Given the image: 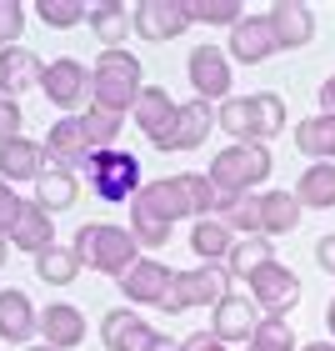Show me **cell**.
<instances>
[{
    "label": "cell",
    "mask_w": 335,
    "mask_h": 351,
    "mask_svg": "<svg viewBox=\"0 0 335 351\" xmlns=\"http://www.w3.org/2000/svg\"><path fill=\"white\" fill-rule=\"evenodd\" d=\"M70 251H75L90 271H100V276H110V281H120L125 271L140 261L135 231H131V226H110V221H85V226L75 231Z\"/></svg>",
    "instance_id": "obj_2"
},
{
    "label": "cell",
    "mask_w": 335,
    "mask_h": 351,
    "mask_svg": "<svg viewBox=\"0 0 335 351\" xmlns=\"http://www.w3.org/2000/svg\"><path fill=\"white\" fill-rule=\"evenodd\" d=\"M81 271H85V261L75 256L70 246H51V251H40V256H36V276L51 281V286H70Z\"/></svg>",
    "instance_id": "obj_32"
},
{
    "label": "cell",
    "mask_w": 335,
    "mask_h": 351,
    "mask_svg": "<svg viewBox=\"0 0 335 351\" xmlns=\"http://www.w3.org/2000/svg\"><path fill=\"white\" fill-rule=\"evenodd\" d=\"M90 36L105 45V51H125V30H135L131 25V10L120 5V0H100V5H90Z\"/></svg>",
    "instance_id": "obj_28"
},
{
    "label": "cell",
    "mask_w": 335,
    "mask_h": 351,
    "mask_svg": "<svg viewBox=\"0 0 335 351\" xmlns=\"http://www.w3.org/2000/svg\"><path fill=\"white\" fill-rule=\"evenodd\" d=\"M140 56L131 51H100L90 66V106H105V110H135L140 90H146V81H140Z\"/></svg>",
    "instance_id": "obj_5"
},
{
    "label": "cell",
    "mask_w": 335,
    "mask_h": 351,
    "mask_svg": "<svg viewBox=\"0 0 335 351\" xmlns=\"http://www.w3.org/2000/svg\"><path fill=\"white\" fill-rule=\"evenodd\" d=\"M150 351H180V341H175V337H165V331H155V341H150Z\"/></svg>",
    "instance_id": "obj_45"
},
{
    "label": "cell",
    "mask_w": 335,
    "mask_h": 351,
    "mask_svg": "<svg viewBox=\"0 0 335 351\" xmlns=\"http://www.w3.org/2000/svg\"><path fill=\"white\" fill-rule=\"evenodd\" d=\"M226 296H230L226 261H200L196 271H175V286H170L161 311L165 316H175V311H215Z\"/></svg>",
    "instance_id": "obj_6"
},
{
    "label": "cell",
    "mask_w": 335,
    "mask_h": 351,
    "mask_svg": "<svg viewBox=\"0 0 335 351\" xmlns=\"http://www.w3.org/2000/svg\"><path fill=\"white\" fill-rule=\"evenodd\" d=\"M325 331H330V341H335V301L325 306Z\"/></svg>",
    "instance_id": "obj_47"
},
{
    "label": "cell",
    "mask_w": 335,
    "mask_h": 351,
    "mask_svg": "<svg viewBox=\"0 0 335 351\" xmlns=\"http://www.w3.org/2000/svg\"><path fill=\"white\" fill-rule=\"evenodd\" d=\"M276 51H280V40H276V25H270L265 10L245 15V21L230 30V45H226V56L235 60V66H265Z\"/></svg>",
    "instance_id": "obj_14"
},
{
    "label": "cell",
    "mask_w": 335,
    "mask_h": 351,
    "mask_svg": "<svg viewBox=\"0 0 335 351\" xmlns=\"http://www.w3.org/2000/svg\"><path fill=\"white\" fill-rule=\"evenodd\" d=\"M45 166H51V156H45V141H30V136H15L0 146V181H10V186H21L30 181L36 186Z\"/></svg>",
    "instance_id": "obj_15"
},
{
    "label": "cell",
    "mask_w": 335,
    "mask_h": 351,
    "mask_svg": "<svg viewBox=\"0 0 335 351\" xmlns=\"http://www.w3.org/2000/svg\"><path fill=\"white\" fill-rule=\"evenodd\" d=\"M116 286H120V296L131 301V306H165V296L175 286V271L165 261H155V256H140Z\"/></svg>",
    "instance_id": "obj_12"
},
{
    "label": "cell",
    "mask_w": 335,
    "mask_h": 351,
    "mask_svg": "<svg viewBox=\"0 0 335 351\" xmlns=\"http://www.w3.org/2000/svg\"><path fill=\"white\" fill-rule=\"evenodd\" d=\"M265 15H270V25H276L280 51H300V45L315 40V10L300 5V0H276Z\"/></svg>",
    "instance_id": "obj_18"
},
{
    "label": "cell",
    "mask_w": 335,
    "mask_h": 351,
    "mask_svg": "<svg viewBox=\"0 0 335 351\" xmlns=\"http://www.w3.org/2000/svg\"><path fill=\"white\" fill-rule=\"evenodd\" d=\"M85 186L95 191L100 201L110 206H125V201H135L140 196V161L131 151H95L90 161H85Z\"/></svg>",
    "instance_id": "obj_7"
},
{
    "label": "cell",
    "mask_w": 335,
    "mask_h": 351,
    "mask_svg": "<svg viewBox=\"0 0 335 351\" xmlns=\"http://www.w3.org/2000/svg\"><path fill=\"white\" fill-rule=\"evenodd\" d=\"M36 331H40V311L30 306V296L21 286H5V291H0V341L25 346Z\"/></svg>",
    "instance_id": "obj_21"
},
{
    "label": "cell",
    "mask_w": 335,
    "mask_h": 351,
    "mask_svg": "<svg viewBox=\"0 0 335 351\" xmlns=\"http://www.w3.org/2000/svg\"><path fill=\"white\" fill-rule=\"evenodd\" d=\"M131 25L140 40H175L180 30H190V5L185 0H135Z\"/></svg>",
    "instance_id": "obj_11"
},
{
    "label": "cell",
    "mask_w": 335,
    "mask_h": 351,
    "mask_svg": "<svg viewBox=\"0 0 335 351\" xmlns=\"http://www.w3.org/2000/svg\"><path fill=\"white\" fill-rule=\"evenodd\" d=\"M315 266H321L325 276H335V231H325L321 241H315Z\"/></svg>",
    "instance_id": "obj_43"
},
{
    "label": "cell",
    "mask_w": 335,
    "mask_h": 351,
    "mask_svg": "<svg viewBox=\"0 0 335 351\" xmlns=\"http://www.w3.org/2000/svg\"><path fill=\"white\" fill-rule=\"evenodd\" d=\"M75 121H81V131H85V141H90V151H116V136H120V125H125V116H120V110L85 106Z\"/></svg>",
    "instance_id": "obj_31"
},
{
    "label": "cell",
    "mask_w": 335,
    "mask_h": 351,
    "mask_svg": "<svg viewBox=\"0 0 335 351\" xmlns=\"http://www.w3.org/2000/svg\"><path fill=\"white\" fill-rule=\"evenodd\" d=\"M185 75H190V90H196V101H220L226 106L230 101V81H235V71H230V56L220 51V45H196L185 60Z\"/></svg>",
    "instance_id": "obj_10"
},
{
    "label": "cell",
    "mask_w": 335,
    "mask_h": 351,
    "mask_svg": "<svg viewBox=\"0 0 335 351\" xmlns=\"http://www.w3.org/2000/svg\"><path fill=\"white\" fill-rule=\"evenodd\" d=\"M220 221L241 236V241H250V236H260V191H250V196H235L226 211H220Z\"/></svg>",
    "instance_id": "obj_34"
},
{
    "label": "cell",
    "mask_w": 335,
    "mask_h": 351,
    "mask_svg": "<svg viewBox=\"0 0 335 351\" xmlns=\"http://www.w3.org/2000/svg\"><path fill=\"white\" fill-rule=\"evenodd\" d=\"M245 296L260 306V316H285V311H295V301H300V276L285 261H265L245 281Z\"/></svg>",
    "instance_id": "obj_9"
},
{
    "label": "cell",
    "mask_w": 335,
    "mask_h": 351,
    "mask_svg": "<svg viewBox=\"0 0 335 351\" xmlns=\"http://www.w3.org/2000/svg\"><path fill=\"white\" fill-rule=\"evenodd\" d=\"M155 221H165V226H175V221H205V216H215V206H220V191L211 186V176H200V171H175V176H161V181H146L140 186V196H135Z\"/></svg>",
    "instance_id": "obj_1"
},
{
    "label": "cell",
    "mask_w": 335,
    "mask_h": 351,
    "mask_svg": "<svg viewBox=\"0 0 335 351\" xmlns=\"http://www.w3.org/2000/svg\"><path fill=\"white\" fill-rule=\"evenodd\" d=\"M235 236L220 216H205L190 226V251H196V261H230V251H235Z\"/></svg>",
    "instance_id": "obj_26"
},
{
    "label": "cell",
    "mask_w": 335,
    "mask_h": 351,
    "mask_svg": "<svg viewBox=\"0 0 335 351\" xmlns=\"http://www.w3.org/2000/svg\"><path fill=\"white\" fill-rule=\"evenodd\" d=\"M25 351H51V346H45V341H40V346H25Z\"/></svg>",
    "instance_id": "obj_49"
},
{
    "label": "cell",
    "mask_w": 335,
    "mask_h": 351,
    "mask_svg": "<svg viewBox=\"0 0 335 351\" xmlns=\"http://www.w3.org/2000/svg\"><path fill=\"white\" fill-rule=\"evenodd\" d=\"M215 125H220V110L211 101H185L180 116H175V125L155 141V151H200Z\"/></svg>",
    "instance_id": "obj_13"
},
{
    "label": "cell",
    "mask_w": 335,
    "mask_h": 351,
    "mask_svg": "<svg viewBox=\"0 0 335 351\" xmlns=\"http://www.w3.org/2000/svg\"><path fill=\"white\" fill-rule=\"evenodd\" d=\"M255 326H260V306H255L250 296H241V291H230L226 301L215 306V322H211V331L220 341H250L255 337Z\"/></svg>",
    "instance_id": "obj_20"
},
{
    "label": "cell",
    "mask_w": 335,
    "mask_h": 351,
    "mask_svg": "<svg viewBox=\"0 0 335 351\" xmlns=\"http://www.w3.org/2000/svg\"><path fill=\"white\" fill-rule=\"evenodd\" d=\"M190 5V25H241L245 21V10L235 5V0H185Z\"/></svg>",
    "instance_id": "obj_37"
},
{
    "label": "cell",
    "mask_w": 335,
    "mask_h": 351,
    "mask_svg": "<svg viewBox=\"0 0 335 351\" xmlns=\"http://www.w3.org/2000/svg\"><path fill=\"white\" fill-rule=\"evenodd\" d=\"M36 15H40L51 30H75V25L90 21V5H85V0H40Z\"/></svg>",
    "instance_id": "obj_36"
},
{
    "label": "cell",
    "mask_w": 335,
    "mask_h": 351,
    "mask_svg": "<svg viewBox=\"0 0 335 351\" xmlns=\"http://www.w3.org/2000/svg\"><path fill=\"white\" fill-rule=\"evenodd\" d=\"M220 131H230V141H260V146H270L285 131V101L276 90L230 95L220 106Z\"/></svg>",
    "instance_id": "obj_4"
},
{
    "label": "cell",
    "mask_w": 335,
    "mask_h": 351,
    "mask_svg": "<svg viewBox=\"0 0 335 351\" xmlns=\"http://www.w3.org/2000/svg\"><path fill=\"white\" fill-rule=\"evenodd\" d=\"M265 261H276V251H270V241L265 236H250V241H235V251H230V261H226V271L230 276H255Z\"/></svg>",
    "instance_id": "obj_35"
},
{
    "label": "cell",
    "mask_w": 335,
    "mask_h": 351,
    "mask_svg": "<svg viewBox=\"0 0 335 351\" xmlns=\"http://www.w3.org/2000/svg\"><path fill=\"white\" fill-rule=\"evenodd\" d=\"M75 196H81V181H75V171H60V166H45V176L36 181V206H45V211H66V206H75Z\"/></svg>",
    "instance_id": "obj_30"
},
{
    "label": "cell",
    "mask_w": 335,
    "mask_h": 351,
    "mask_svg": "<svg viewBox=\"0 0 335 351\" xmlns=\"http://www.w3.org/2000/svg\"><path fill=\"white\" fill-rule=\"evenodd\" d=\"M175 116H180V106L170 101V90H165V86H146V90H140V101H135V110H131V121L140 125V131H146L150 146L175 125Z\"/></svg>",
    "instance_id": "obj_23"
},
{
    "label": "cell",
    "mask_w": 335,
    "mask_h": 351,
    "mask_svg": "<svg viewBox=\"0 0 335 351\" xmlns=\"http://www.w3.org/2000/svg\"><path fill=\"white\" fill-rule=\"evenodd\" d=\"M131 231H135V241H140V246H150V251L170 241V226H165V221H155L140 201H131Z\"/></svg>",
    "instance_id": "obj_38"
},
{
    "label": "cell",
    "mask_w": 335,
    "mask_h": 351,
    "mask_svg": "<svg viewBox=\"0 0 335 351\" xmlns=\"http://www.w3.org/2000/svg\"><path fill=\"white\" fill-rule=\"evenodd\" d=\"M21 125H25V110H21V101H15V95H5V90H0V146H5V141H15V136H21Z\"/></svg>",
    "instance_id": "obj_40"
},
{
    "label": "cell",
    "mask_w": 335,
    "mask_h": 351,
    "mask_svg": "<svg viewBox=\"0 0 335 351\" xmlns=\"http://www.w3.org/2000/svg\"><path fill=\"white\" fill-rule=\"evenodd\" d=\"M321 110H325V116H335V71L321 81Z\"/></svg>",
    "instance_id": "obj_44"
},
{
    "label": "cell",
    "mask_w": 335,
    "mask_h": 351,
    "mask_svg": "<svg viewBox=\"0 0 335 351\" xmlns=\"http://www.w3.org/2000/svg\"><path fill=\"white\" fill-rule=\"evenodd\" d=\"M40 90H45V101H51L55 110H66V116H81V106H85V95H90V66H81L75 56L45 60Z\"/></svg>",
    "instance_id": "obj_8"
},
{
    "label": "cell",
    "mask_w": 335,
    "mask_h": 351,
    "mask_svg": "<svg viewBox=\"0 0 335 351\" xmlns=\"http://www.w3.org/2000/svg\"><path fill=\"white\" fill-rule=\"evenodd\" d=\"M10 246L15 251H30V256H40V251H51L55 246V226H51V211L45 206H36V201H25L21 206V216L10 221Z\"/></svg>",
    "instance_id": "obj_22"
},
{
    "label": "cell",
    "mask_w": 335,
    "mask_h": 351,
    "mask_svg": "<svg viewBox=\"0 0 335 351\" xmlns=\"http://www.w3.org/2000/svg\"><path fill=\"white\" fill-rule=\"evenodd\" d=\"M295 196H300V206H310V211H330L335 206V161H310L306 176L295 181Z\"/></svg>",
    "instance_id": "obj_29"
},
{
    "label": "cell",
    "mask_w": 335,
    "mask_h": 351,
    "mask_svg": "<svg viewBox=\"0 0 335 351\" xmlns=\"http://www.w3.org/2000/svg\"><path fill=\"white\" fill-rule=\"evenodd\" d=\"M300 196L295 191H260V236L276 241V236H291L300 226Z\"/></svg>",
    "instance_id": "obj_25"
},
{
    "label": "cell",
    "mask_w": 335,
    "mask_h": 351,
    "mask_svg": "<svg viewBox=\"0 0 335 351\" xmlns=\"http://www.w3.org/2000/svg\"><path fill=\"white\" fill-rule=\"evenodd\" d=\"M245 351H300L295 331L285 316H260V326H255V337L245 341Z\"/></svg>",
    "instance_id": "obj_33"
},
{
    "label": "cell",
    "mask_w": 335,
    "mask_h": 351,
    "mask_svg": "<svg viewBox=\"0 0 335 351\" xmlns=\"http://www.w3.org/2000/svg\"><path fill=\"white\" fill-rule=\"evenodd\" d=\"M295 151L310 161H335V116L315 110V116L295 121Z\"/></svg>",
    "instance_id": "obj_27"
},
{
    "label": "cell",
    "mask_w": 335,
    "mask_h": 351,
    "mask_svg": "<svg viewBox=\"0 0 335 351\" xmlns=\"http://www.w3.org/2000/svg\"><path fill=\"white\" fill-rule=\"evenodd\" d=\"M180 351H226V341H220L215 331H190V337L180 341Z\"/></svg>",
    "instance_id": "obj_42"
},
{
    "label": "cell",
    "mask_w": 335,
    "mask_h": 351,
    "mask_svg": "<svg viewBox=\"0 0 335 351\" xmlns=\"http://www.w3.org/2000/svg\"><path fill=\"white\" fill-rule=\"evenodd\" d=\"M21 191H10V181H0V231H10V221L21 216Z\"/></svg>",
    "instance_id": "obj_41"
},
{
    "label": "cell",
    "mask_w": 335,
    "mask_h": 351,
    "mask_svg": "<svg viewBox=\"0 0 335 351\" xmlns=\"http://www.w3.org/2000/svg\"><path fill=\"white\" fill-rule=\"evenodd\" d=\"M270 171H276V156H270V146H260V141H230V146L215 151L211 166H205V176H211V186L220 196H250L255 186L270 181Z\"/></svg>",
    "instance_id": "obj_3"
},
{
    "label": "cell",
    "mask_w": 335,
    "mask_h": 351,
    "mask_svg": "<svg viewBox=\"0 0 335 351\" xmlns=\"http://www.w3.org/2000/svg\"><path fill=\"white\" fill-rule=\"evenodd\" d=\"M40 75H45V60H40L36 51H25V45L0 51V90H5V95H15V101H21V90L40 86Z\"/></svg>",
    "instance_id": "obj_24"
},
{
    "label": "cell",
    "mask_w": 335,
    "mask_h": 351,
    "mask_svg": "<svg viewBox=\"0 0 335 351\" xmlns=\"http://www.w3.org/2000/svg\"><path fill=\"white\" fill-rule=\"evenodd\" d=\"M40 337L51 351H75L85 341V311L70 306V301H55V306L40 311Z\"/></svg>",
    "instance_id": "obj_19"
},
{
    "label": "cell",
    "mask_w": 335,
    "mask_h": 351,
    "mask_svg": "<svg viewBox=\"0 0 335 351\" xmlns=\"http://www.w3.org/2000/svg\"><path fill=\"white\" fill-rule=\"evenodd\" d=\"M21 36H25V5L21 0H0V51L21 45Z\"/></svg>",
    "instance_id": "obj_39"
},
{
    "label": "cell",
    "mask_w": 335,
    "mask_h": 351,
    "mask_svg": "<svg viewBox=\"0 0 335 351\" xmlns=\"http://www.w3.org/2000/svg\"><path fill=\"white\" fill-rule=\"evenodd\" d=\"M5 256H10V236L0 231V271H5Z\"/></svg>",
    "instance_id": "obj_46"
},
{
    "label": "cell",
    "mask_w": 335,
    "mask_h": 351,
    "mask_svg": "<svg viewBox=\"0 0 335 351\" xmlns=\"http://www.w3.org/2000/svg\"><path fill=\"white\" fill-rule=\"evenodd\" d=\"M300 351H335V341H310V346H300Z\"/></svg>",
    "instance_id": "obj_48"
},
{
    "label": "cell",
    "mask_w": 335,
    "mask_h": 351,
    "mask_svg": "<svg viewBox=\"0 0 335 351\" xmlns=\"http://www.w3.org/2000/svg\"><path fill=\"white\" fill-rule=\"evenodd\" d=\"M100 341L105 351H150L155 341V326H146V316L140 311H105V322H100Z\"/></svg>",
    "instance_id": "obj_17"
},
{
    "label": "cell",
    "mask_w": 335,
    "mask_h": 351,
    "mask_svg": "<svg viewBox=\"0 0 335 351\" xmlns=\"http://www.w3.org/2000/svg\"><path fill=\"white\" fill-rule=\"evenodd\" d=\"M45 156H51V166H60V171H85V161L95 151H90V141L81 131V121L60 116L51 131H45Z\"/></svg>",
    "instance_id": "obj_16"
}]
</instances>
